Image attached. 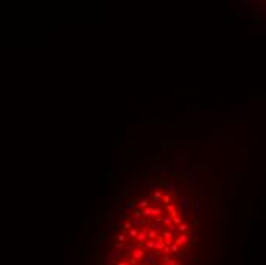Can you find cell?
<instances>
[{
  "label": "cell",
  "mask_w": 266,
  "mask_h": 265,
  "mask_svg": "<svg viewBox=\"0 0 266 265\" xmlns=\"http://www.w3.org/2000/svg\"><path fill=\"white\" fill-rule=\"evenodd\" d=\"M188 232V224L187 222H182L179 225V233H187Z\"/></svg>",
  "instance_id": "obj_10"
},
{
  "label": "cell",
  "mask_w": 266,
  "mask_h": 265,
  "mask_svg": "<svg viewBox=\"0 0 266 265\" xmlns=\"http://www.w3.org/2000/svg\"><path fill=\"white\" fill-rule=\"evenodd\" d=\"M179 210L184 213V216H188V201L187 198H179Z\"/></svg>",
  "instance_id": "obj_1"
},
{
  "label": "cell",
  "mask_w": 266,
  "mask_h": 265,
  "mask_svg": "<svg viewBox=\"0 0 266 265\" xmlns=\"http://www.w3.org/2000/svg\"><path fill=\"white\" fill-rule=\"evenodd\" d=\"M144 199H150V195H148V192H147V193H144Z\"/></svg>",
  "instance_id": "obj_19"
},
{
  "label": "cell",
  "mask_w": 266,
  "mask_h": 265,
  "mask_svg": "<svg viewBox=\"0 0 266 265\" xmlns=\"http://www.w3.org/2000/svg\"><path fill=\"white\" fill-rule=\"evenodd\" d=\"M177 251H179V245H177V244L174 242V244L171 245V253H173V254H176Z\"/></svg>",
  "instance_id": "obj_15"
},
{
  "label": "cell",
  "mask_w": 266,
  "mask_h": 265,
  "mask_svg": "<svg viewBox=\"0 0 266 265\" xmlns=\"http://www.w3.org/2000/svg\"><path fill=\"white\" fill-rule=\"evenodd\" d=\"M165 189H167L168 192H173V193L177 192V190H176V185H174L173 182H167V184H165Z\"/></svg>",
  "instance_id": "obj_9"
},
{
  "label": "cell",
  "mask_w": 266,
  "mask_h": 265,
  "mask_svg": "<svg viewBox=\"0 0 266 265\" xmlns=\"http://www.w3.org/2000/svg\"><path fill=\"white\" fill-rule=\"evenodd\" d=\"M194 210L199 211V199H196V202H194Z\"/></svg>",
  "instance_id": "obj_18"
},
{
  "label": "cell",
  "mask_w": 266,
  "mask_h": 265,
  "mask_svg": "<svg viewBox=\"0 0 266 265\" xmlns=\"http://www.w3.org/2000/svg\"><path fill=\"white\" fill-rule=\"evenodd\" d=\"M164 215V210H162V207H155L153 208V213H152V216H155V218H161Z\"/></svg>",
  "instance_id": "obj_6"
},
{
  "label": "cell",
  "mask_w": 266,
  "mask_h": 265,
  "mask_svg": "<svg viewBox=\"0 0 266 265\" xmlns=\"http://www.w3.org/2000/svg\"><path fill=\"white\" fill-rule=\"evenodd\" d=\"M145 224H147V218H141V219H132V227L142 228Z\"/></svg>",
  "instance_id": "obj_3"
},
{
  "label": "cell",
  "mask_w": 266,
  "mask_h": 265,
  "mask_svg": "<svg viewBox=\"0 0 266 265\" xmlns=\"http://www.w3.org/2000/svg\"><path fill=\"white\" fill-rule=\"evenodd\" d=\"M153 198H155V199H161V201H162L164 193H162L161 190H156V192H155V195H153Z\"/></svg>",
  "instance_id": "obj_13"
},
{
  "label": "cell",
  "mask_w": 266,
  "mask_h": 265,
  "mask_svg": "<svg viewBox=\"0 0 266 265\" xmlns=\"http://www.w3.org/2000/svg\"><path fill=\"white\" fill-rule=\"evenodd\" d=\"M138 204V202L135 201V199H132V201H127L126 204H124V211L126 213H133L135 211V205Z\"/></svg>",
  "instance_id": "obj_2"
},
{
  "label": "cell",
  "mask_w": 266,
  "mask_h": 265,
  "mask_svg": "<svg viewBox=\"0 0 266 265\" xmlns=\"http://www.w3.org/2000/svg\"><path fill=\"white\" fill-rule=\"evenodd\" d=\"M170 201H171V196L168 195V193H167V195H164V198H162V204H164V205H168V204H170Z\"/></svg>",
  "instance_id": "obj_12"
},
{
  "label": "cell",
  "mask_w": 266,
  "mask_h": 265,
  "mask_svg": "<svg viewBox=\"0 0 266 265\" xmlns=\"http://www.w3.org/2000/svg\"><path fill=\"white\" fill-rule=\"evenodd\" d=\"M148 205H150L148 199H142V201H139V202H138V207H139V210H144V208H147Z\"/></svg>",
  "instance_id": "obj_7"
},
{
  "label": "cell",
  "mask_w": 266,
  "mask_h": 265,
  "mask_svg": "<svg viewBox=\"0 0 266 265\" xmlns=\"http://www.w3.org/2000/svg\"><path fill=\"white\" fill-rule=\"evenodd\" d=\"M158 187H159V184H156V182H150V190H155V192H156Z\"/></svg>",
  "instance_id": "obj_17"
},
{
  "label": "cell",
  "mask_w": 266,
  "mask_h": 265,
  "mask_svg": "<svg viewBox=\"0 0 266 265\" xmlns=\"http://www.w3.org/2000/svg\"><path fill=\"white\" fill-rule=\"evenodd\" d=\"M132 258H135L136 261L144 259V250H142V248H135V250L132 251Z\"/></svg>",
  "instance_id": "obj_4"
},
{
  "label": "cell",
  "mask_w": 266,
  "mask_h": 265,
  "mask_svg": "<svg viewBox=\"0 0 266 265\" xmlns=\"http://www.w3.org/2000/svg\"><path fill=\"white\" fill-rule=\"evenodd\" d=\"M165 207H167V211H168V213H171V211L176 210V205H173V204H168V205H165Z\"/></svg>",
  "instance_id": "obj_16"
},
{
  "label": "cell",
  "mask_w": 266,
  "mask_h": 265,
  "mask_svg": "<svg viewBox=\"0 0 266 265\" xmlns=\"http://www.w3.org/2000/svg\"><path fill=\"white\" fill-rule=\"evenodd\" d=\"M153 208H155L153 205H148L147 208H144V210H142V215H144L145 218H147V216H152V213H153Z\"/></svg>",
  "instance_id": "obj_8"
},
{
  "label": "cell",
  "mask_w": 266,
  "mask_h": 265,
  "mask_svg": "<svg viewBox=\"0 0 266 265\" xmlns=\"http://www.w3.org/2000/svg\"><path fill=\"white\" fill-rule=\"evenodd\" d=\"M132 216H133V219H141V218L144 216V215H142V210H135Z\"/></svg>",
  "instance_id": "obj_11"
},
{
  "label": "cell",
  "mask_w": 266,
  "mask_h": 265,
  "mask_svg": "<svg viewBox=\"0 0 266 265\" xmlns=\"http://www.w3.org/2000/svg\"><path fill=\"white\" fill-rule=\"evenodd\" d=\"M173 224H176V225H181V224H182V218H181L179 215H177L176 218H173Z\"/></svg>",
  "instance_id": "obj_14"
},
{
  "label": "cell",
  "mask_w": 266,
  "mask_h": 265,
  "mask_svg": "<svg viewBox=\"0 0 266 265\" xmlns=\"http://www.w3.org/2000/svg\"><path fill=\"white\" fill-rule=\"evenodd\" d=\"M161 219H162V222L165 224V227L167 225H170V224H173V218L168 215V213H164L162 216H161Z\"/></svg>",
  "instance_id": "obj_5"
}]
</instances>
